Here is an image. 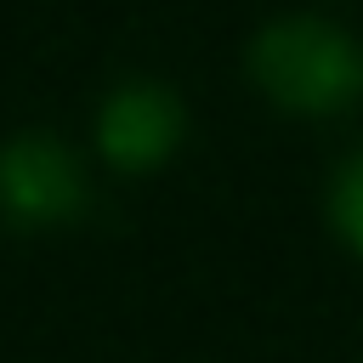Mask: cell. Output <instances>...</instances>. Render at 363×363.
<instances>
[{"mask_svg": "<svg viewBox=\"0 0 363 363\" xmlns=\"http://www.w3.org/2000/svg\"><path fill=\"white\" fill-rule=\"evenodd\" d=\"M250 68L261 91L295 113H335L363 96V51L318 17H284L255 34Z\"/></svg>", "mask_w": 363, "mask_h": 363, "instance_id": "1", "label": "cell"}, {"mask_svg": "<svg viewBox=\"0 0 363 363\" xmlns=\"http://www.w3.org/2000/svg\"><path fill=\"white\" fill-rule=\"evenodd\" d=\"M85 199L79 159L51 130H17L0 142V210L17 221H57Z\"/></svg>", "mask_w": 363, "mask_h": 363, "instance_id": "2", "label": "cell"}, {"mask_svg": "<svg viewBox=\"0 0 363 363\" xmlns=\"http://www.w3.org/2000/svg\"><path fill=\"white\" fill-rule=\"evenodd\" d=\"M182 136V102L170 96V85L159 79H125L102 96V113H96V142L113 164H153L176 147Z\"/></svg>", "mask_w": 363, "mask_h": 363, "instance_id": "3", "label": "cell"}, {"mask_svg": "<svg viewBox=\"0 0 363 363\" xmlns=\"http://www.w3.org/2000/svg\"><path fill=\"white\" fill-rule=\"evenodd\" d=\"M329 221H335V233L363 255V153L346 159V164L335 170V187H329Z\"/></svg>", "mask_w": 363, "mask_h": 363, "instance_id": "4", "label": "cell"}]
</instances>
